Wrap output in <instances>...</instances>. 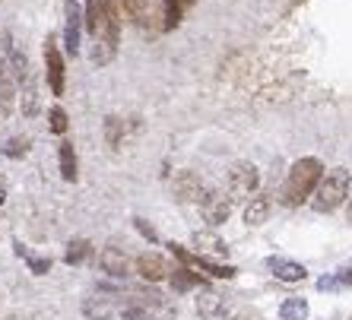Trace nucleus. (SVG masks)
Instances as JSON below:
<instances>
[{"mask_svg": "<svg viewBox=\"0 0 352 320\" xmlns=\"http://www.w3.org/2000/svg\"><path fill=\"white\" fill-rule=\"evenodd\" d=\"M133 225H137V229H140V235H143V238H149V241H156V231L149 229V225H146V222H143V219H133Z\"/></svg>", "mask_w": 352, "mask_h": 320, "instance_id": "29", "label": "nucleus"}, {"mask_svg": "<svg viewBox=\"0 0 352 320\" xmlns=\"http://www.w3.org/2000/svg\"><path fill=\"white\" fill-rule=\"evenodd\" d=\"M98 266H102V273H108V276L124 279L127 270H131V260H127V254L118 251V247H105V251L98 254Z\"/></svg>", "mask_w": 352, "mask_h": 320, "instance_id": "11", "label": "nucleus"}, {"mask_svg": "<svg viewBox=\"0 0 352 320\" xmlns=\"http://www.w3.org/2000/svg\"><path fill=\"white\" fill-rule=\"evenodd\" d=\"M16 254H19V257H25V263H29V270H32L35 276H45V273L51 270V260H48V257H32L23 244H19V241H16Z\"/></svg>", "mask_w": 352, "mask_h": 320, "instance_id": "24", "label": "nucleus"}, {"mask_svg": "<svg viewBox=\"0 0 352 320\" xmlns=\"http://www.w3.org/2000/svg\"><path fill=\"white\" fill-rule=\"evenodd\" d=\"M190 3H194V0H184V7H190Z\"/></svg>", "mask_w": 352, "mask_h": 320, "instance_id": "33", "label": "nucleus"}, {"mask_svg": "<svg viewBox=\"0 0 352 320\" xmlns=\"http://www.w3.org/2000/svg\"><path fill=\"white\" fill-rule=\"evenodd\" d=\"M267 266H270V273L276 276L279 282H302L305 276H308V270H305L302 263L286 260V257H270V260H267Z\"/></svg>", "mask_w": 352, "mask_h": 320, "instance_id": "13", "label": "nucleus"}, {"mask_svg": "<svg viewBox=\"0 0 352 320\" xmlns=\"http://www.w3.org/2000/svg\"><path fill=\"white\" fill-rule=\"evenodd\" d=\"M204 213L213 225H222L232 213V197L229 194H213V190H210V197L204 200Z\"/></svg>", "mask_w": 352, "mask_h": 320, "instance_id": "15", "label": "nucleus"}, {"mask_svg": "<svg viewBox=\"0 0 352 320\" xmlns=\"http://www.w3.org/2000/svg\"><path fill=\"white\" fill-rule=\"evenodd\" d=\"M279 317L283 320H308V301L305 298H289L279 308Z\"/></svg>", "mask_w": 352, "mask_h": 320, "instance_id": "20", "label": "nucleus"}, {"mask_svg": "<svg viewBox=\"0 0 352 320\" xmlns=\"http://www.w3.org/2000/svg\"><path fill=\"white\" fill-rule=\"evenodd\" d=\"M346 197H349V172L346 168H330V172H324L318 190H314L311 206L318 213H330L340 203H346Z\"/></svg>", "mask_w": 352, "mask_h": 320, "instance_id": "4", "label": "nucleus"}, {"mask_svg": "<svg viewBox=\"0 0 352 320\" xmlns=\"http://www.w3.org/2000/svg\"><path fill=\"white\" fill-rule=\"evenodd\" d=\"M45 76H48V86L54 95H64L67 89V67H64V58H60V48L58 41L48 38L45 41Z\"/></svg>", "mask_w": 352, "mask_h": 320, "instance_id": "6", "label": "nucleus"}, {"mask_svg": "<svg viewBox=\"0 0 352 320\" xmlns=\"http://www.w3.org/2000/svg\"><path fill=\"white\" fill-rule=\"evenodd\" d=\"M58 162H60V174H64V181H76V149H74L70 140H60Z\"/></svg>", "mask_w": 352, "mask_h": 320, "instance_id": "16", "label": "nucleus"}, {"mask_svg": "<svg viewBox=\"0 0 352 320\" xmlns=\"http://www.w3.org/2000/svg\"><path fill=\"white\" fill-rule=\"evenodd\" d=\"M48 121H51V130L54 133H67V111L60 105H54L48 111Z\"/></svg>", "mask_w": 352, "mask_h": 320, "instance_id": "27", "label": "nucleus"}, {"mask_svg": "<svg viewBox=\"0 0 352 320\" xmlns=\"http://www.w3.org/2000/svg\"><path fill=\"white\" fill-rule=\"evenodd\" d=\"M35 111H38V89H35L32 76H25L23 80V115L32 117Z\"/></svg>", "mask_w": 352, "mask_h": 320, "instance_id": "22", "label": "nucleus"}, {"mask_svg": "<svg viewBox=\"0 0 352 320\" xmlns=\"http://www.w3.org/2000/svg\"><path fill=\"white\" fill-rule=\"evenodd\" d=\"M25 152H29V137H13L3 146V156H10V159H23Z\"/></svg>", "mask_w": 352, "mask_h": 320, "instance_id": "26", "label": "nucleus"}, {"mask_svg": "<svg viewBox=\"0 0 352 320\" xmlns=\"http://www.w3.org/2000/svg\"><path fill=\"white\" fill-rule=\"evenodd\" d=\"M3 197H7V190H3V184H0V203H3Z\"/></svg>", "mask_w": 352, "mask_h": 320, "instance_id": "32", "label": "nucleus"}, {"mask_svg": "<svg viewBox=\"0 0 352 320\" xmlns=\"http://www.w3.org/2000/svg\"><path fill=\"white\" fill-rule=\"evenodd\" d=\"M137 273H140V279H146V282H162L165 276H168V263L159 254H140Z\"/></svg>", "mask_w": 352, "mask_h": 320, "instance_id": "14", "label": "nucleus"}, {"mask_svg": "<svg viewBox=\"0 0 352 320\" xmlns=\"http://www.w3.org/2000/svg\"><path fill=\"white\" fill-rule=\"evenodd\" d=\"M118 7V13H121V19H131L133 25H140V29H146V32H156V29H162V23H159V13L156 7L149 3V0H111Z\"/></svg>", "mask_w": 352, "mask_h": 320, "instance_id": "5", "label": "nucleus"}, {"mask_svg": "<svg viewBox=\"0 0 352 320\" xmlns=\"http://www.w3.org/2000/svg\"><path fill=\"white\" fill-rule=\"evenodd\" d=\"M181 10H184V0H162V29H175L181 23Z\"/></svg>", "mask_w": 352, "mask_h": 320, "instance_id": "21", "label": "nucleus"}, {"mask_svg": "<svg viewBox=\"0 0 352 320\" xmlns=\"http://www.w3.org/2000/svg\"><path fill=\"white\" fill-rule=\"evenodd\" d=\"M320 178H324V165L318 162L314 156H305L289 168V178L279 190V203L283 206H298L305 197H311L314 190H318Z\"/></svg>", "mask_w": 352, "mask_h": 320, "instance_id": "2", "label": "nucleus"}, {"mask_svg": "<svg viewBox=\"0 0 352 320\" xmlns=\"http://www.w3.org/2000/svg\"><path fill=\"white\" fill-rule=\"evenodd\" d=\"M168 247H172V254L178 257L184 266H194V270L210 273L213 279H232V276H235V266H219V263L206 260V257H200V254H190L188 247H181V244H168Z\"/></svg>", "mask_w": 352, "mask_h": 320, "instance_id": "9", "label": "nucleus"}, {"mask_svg": "<svg viewBox=\"0 0 352 320\" xmlns=\"http://www.w3.org/2000/svg\"><path fill=\"white\" fill-rule=\"evenodd\" d=\"M270 216V197H251V203L245 206V222L248 225H263Z\"/></svg>", "mask_w": 352, "mask_h": 320, "instance_id": "17", "label": "nucleus"}, {"mask_svg": "<svg viewBox=\"0 0 352 320\" xmlns=\"http://www.w3.org/2000/svg\"><path fill=\"white\" fill-rule=\"evenodd\" d=\"M197 314L204 320H229V304L226 298L216 295V292H204L197 298Z\"/></svg>", "mask_w": 352, "mask_h": 320, "instance_id": "12", "label": "nucleus"}, {"mask_svg": "<svg viewBox=\"0 0 352 320\" xmlns=\"http://www.w3.org/2000/svg\"><path fill=\"white\" fill-rule=\"evenodd\" d=\"M121 137H124V121L121 117H105V140L111 149L121 146Z\"/></svg>", "mask_w": 352, "mask_h": 320, "instance_id": "25", "label": "nucleus"}, {"mask_svg": "<svg viewBox=\"0 0 352 320\" xmlns=\"http://www.w3.org/2000/svg\"><path fill=\"white\" fill-rule=\"evenodd\" d=\"M197 286H204L200 273H190L188 266L172 273V288H175V292H190V288H197Z\"/></svg>", "mask_w": 352, "mask_h": 320, "instance_id": "19", "label": "nucleus"}, {"mask_svg": "<svg viewBox=\"0 0 352 320\" xmlns=\"http://www.w3.org/2000/svg\"><path fill=\"white\" fill-rule=\"evenodd\" d=\"M121 317H124V320H153L143 304H127V308L121 311Z\"/></svg>", "mask_w": 352, "mask_h": 320, "instance_id": "28", "label": "nucleus"}, {"mask_svg": "<svg viewBox=\"0 0 352 320\" xmlns=\"http://www.w3.org/2000/svg\"><path fill=\"white\" fill-rule=\"evenodd\" d=\"M336 276H340V282H343V286H352V260L346 263V266L336 273Z\"/></svg>", "mask_w": 352, "mask_h": 320, "instance_id": "30", "label": "nucleus"}, {"mask_svg": "<svg viewBox=\"0 0 352 320\" xmlns=\"http://www.w3.org/2000/svg\"><path fill=\"white\" fill-rule=\"evenodd\" d=\"M172 190H175V197H178L181 203H200V206H204V200L210 197L206 184H204L200 178H197L194 172H181V174H175Z\"/></svg>", "mask_w": 352, "mask_h": 320, "instance_id": "8", "label": "nucleus"}, {"mask_svg": "<svg viewBox=\"0 0 352 320\" xmlns=\"http://www.w3.org/2000/svg\"><path fill=\"white\" fill-rule=\"evenodd\" d=\"M118 295H108V292H96V295H89L86 301H82V314H86V320H111L118 311Z\"/></svg>", "mask_w": 352, "mask_h": 320, "instance_id": "10", "label": "nucleus"}, {"mask_svg": "<svg viewBox=\"0 0 352 320\" xmlns=\"http://www.w3.org/2000/svg\"><path fill=\"white\" fill-rule=\"evenodd\" d=\"M89 257H92V244L86 238H76V241H70V244H67L64 260L70 263V266H80V263H86Z\"/></svg>", "mask_w": 352, "mask_h": 320, "instance_id": "18", "label": "nucleus"}, {"mask_svg": "<svg viewBox=\"0 0 352 320\" xmlns=\"http://www.w3.org/2000/svg\"><path fill=\"white\" fill-rule=\"evenodd\" d=\"M86 29H89L96 48H92V60L98 67L118 54V38H121V13L111 0H89L86 3Z\"/></svg>", "mask_w": 352, "mask_h": 320, "instance_id": "1", "label": "nucleus"}, {"mask_svg": "<svg viewBox=\"0 0 352 320\" xmlns=\"http://www.w3.org/2000/svg\"><path fill=\"white\" fill-rule=\"evenodd\" d=\"M346 219L352 222V197H349V206H346Z\"/></svg>", "mask_w": 352, "mask_h": 320, "instance_id": "31", "label": "nucleus"}, {"mask_svg": "<svg viewBox=\"0 0 352 320\" xmlns=\"http://www.w3.org/2000/svg\"><path fill=\"white\" fill-rule=\"evenodd\" d=\"M194 244L204 247V251H213V254H226V251H229L226 241L216 238V235H210V231H194Z\"/></svg>", "mask_w": 352, "mask_h": 320, "instance_id": "23", "label": "nucleus"}, {"mask_svg": "<svg viewBox=\"0 0 352 320\" xmlns=\"http://www.w3.org/2000/svg\"><path fill=\"white\" fill-rule=\"evenodd\" d=\"M257 184H261V174H257L254 165L238 162L229 172V197L232 200H248L257 190Z\"/></svg>", "mask_w": 352, "mask_h": 320, "instance_id": "7", "label": "nucleus"}, {"mask_svg": "<svg viewBox=\"0 0 352 320\" xmlns=\"http://www.w3.org/2000/svg\"><path fill=\"white\" fill-rule=\"evenodd\" d=\"M3 41H7V58L0 60V111L10 115L16 105L19 89H23V80L29 76V60L23 51L10 48V32H3Z\"/></svg>", "mask_w": 352, "mask_h": 320, "instance_id": "3", "label": "nucleus"}]
</instances>
